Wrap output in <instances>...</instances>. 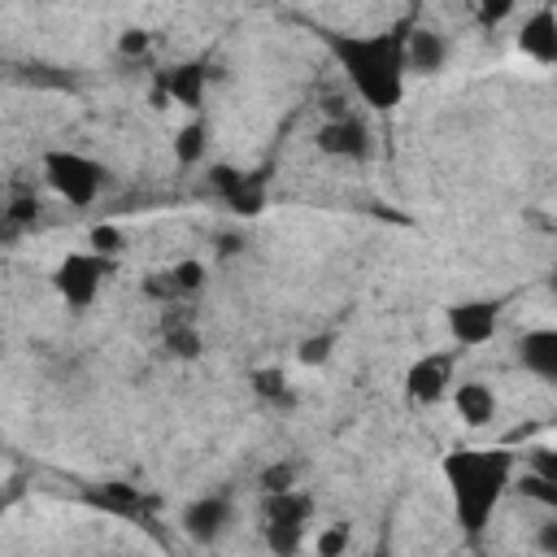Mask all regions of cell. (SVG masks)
Returning a JSON list of instances; mask_svg holds the SVG:
<instances>
[{"mask_svg": "<svg viewBox=\"0 0 557 557\" xmlns=\"http://www.w3.org/2000/svg\"><path fill=\"white\" fill-rule=\"evenodd\" d=\"M531 470L544 474V479H557V461H553V448H531Z\"/></svg>", "mask_w": 557, "mask_h": 557, "instance_id": "obj_26", "label": "cell"}, {"mask_svg": "<svg viewBox=\"0 0 557 557\" xmlns=\"http://www.w3.org/2000/svg\"><path fill=\"white\" fill-rule=\"evenodd\" d=\"M83 505H87V509H100V513H113V518H139V513H144V496H139V487L117 483V479L83 487Z\"/></svg>", "mask_w": 557, "mask_h": 557, "instance_id": "obj_12", "label": "cell"}, {"mask_svg": "<svg viewBox=\"0 0 557 557\" xmlns=\"http://www.w3.org/2000/svg\"><path fill=\"white\" fill-rule=\"evenodd\" d=\"M453 383V352H431V357H418L405 374V396L413 405H435Z\"/></svg>", "mask_w": 557, "mask_h": 557, "instance_id": "obj_9", "label": "cell"}, {"mask_svg": "<svg viewBox=\"0 0 557 557\" xmlns=\"http://www.w3.org/2000/svg\"><path fill=\"white\" fill-rule=\"evenodd\" d=\"M518 48L540 61V65H553L557 61V13L553 4H540L522 17V30H518Z\"/></svg>", "mask_w": 557, "mask_h": 557, "instance_id": "obj_10", "label": "cell"}, {"mask_svg": "<svg viewBox=\"0 0 557 557\" xmlns=\"http://www.w3.org/2000/svg\"><path fill=\"white\" fill-rule=\"evenodd\" d=\"M117 52H122V57H139V52H148V30H139V26L122 30V39H117Z\"/></svg>", "mask_w": 557, "mask_h": 557, "instance_id": "obj_25", "label": "cell"}, {"mask_svg": "<svg viewBox=\"0 0 557 557\" xmlns=\"http://www.w3.org/2000/svg\"><path fill=\"white\" fill-rule=\"evenodd\" d=\"M453 405H457L461 422H470V426H487L496 418V392L487 383H461V387H453Z\"/></svg>", "mask_w": 557, "mask_h": 557, "instance_id": "obj_14", "label": "cell"}, {"mask_svg": "<svg viewBox=\"0 0 557 557\" xmlns=\"http://www.w3.org/2000/svg\"><path fill=\"white\" fill-rule=\"evenodd\" d=\"M113 257H100V252H70V257H61V265L52 270V287H57V296L70 305V309H87L96 296H100V287H104V278L113 274Z\"/></svg>", "mask_w": 557, "mask_h": 557, "instance_id": "obj_4", "label": "cell"}, {"mask_svg": "<svg viewBox=\"0 0 557 557\" xmlns=\"http://www.w3.org/2000/svg\"><path fill=\"white\" fill-rule=\"evenodd\" d=\"M448 61V44L431 26H409L405 30V70L413 74H440Z\"/></svg>", "mask_w": 557, "mask_h": 557, "instance_id": "obj_11", "label": "cell"}, {"mask_svg": "<svg viewBox=\"0 0 557 557\" xmlns=\"http://www.w3.org/2000/svg\"><path fill=\"white\" fill-rule=\"evenodd\" d=\"M44 178L52 183V191H57L65 205L87 209V205H96V196H100V187H104V165L91 161V157H83V152L52 148V152L44 157Z\"/></svg>", "mask_w": 557, "mask_h": 557, "instance_id": "obj_3", "label": "cell"}, {"mask_svg": "<svg viewBox=\"0 0 557 557\" xmlns=\"http://www.w3.org/2000/svg\"><path fill=\"white\" fill-rule=\"evenodd\" d=\"M331 348H335V331H326V335H309V339L300 344L296 357H300L305 366H322V361L331 357Z\"/></svg>", "mask_w": 557, "mask_h": 557, "instance_id": "obj_23", "label": "cell"}, {"mask_svg": "<svg viewBox=\"0 0 557 557\" xmlns=\"http://www.w3.org/2000/svg\"><path fill=\"white\" fill-rule=\"evenodd\" d=\"M305 544V527L300 522H265V548L274 557H296Z\"/></svg>", "mask_w": 557, "mask_h": 557, "instance_id": "obj_17", "label": "cell"}, {"mask_svg": "<svg viewBox=\"0 0 557 557\" xmlns=\"http://www.w3.org/2000/svg\"><path fill=\"white\" fill-rule=\"evenodd\" d=\"M252 392L261 396V400H270V405H296V396H292V387H287V374L283 370H252Z\"/></svg>", "mask_w": 557, "mask_h": 557, "instance_id": "obj_18", "label": "cell"}, {"mask_svg": "<svg viewBox=\"0 0 557 557\" xmlns=\"http://www.w3.org/2000/svg\"><path fill=\"white\" fill-rule=\"evenodd\" d=\"M518 361H522V370H531L535 379L557 383V331H553V326L527 331V335L518 339Z\"/></svg>", "mask_w": 557, "mask_h": 557, "instance_id": "obj_13", "label": "cell"}, {"mask_svg": "<svg viewBox=\"0 0 557 557\" xmlns=\"http://www.w3.org/2000/svg\"><path fill=\"white\" fill-rule=\"evenodd\" d=\"M261 496H274V492H292L296 487V466L292 461H270L265 470H261Z\"/></svg>", "mask_w": 557, "mask_h": 557, "instance_id": "obj_21", "label": "cell"}, {"mask_svg": "<svg viewBox=\"0 0 557 557\" xmlns=\"http://www.w3.org/2000/svg\"><path fill=\"white\" fill-rule=\"evenodd\" d=\"M91 252L117 261V252H122V231H117V226H91Z\"/></svg>", "mask_w": 557, "mask_h": 557, "instance_id": "obj_24", "label": "cell"}, {"mask_svg": "<svg viewBox=\"0 0 557 557\" xmlns=\"http://www.w3.org/2000/svg\"><path fill=\"white\" fill-rule=\"evenodd\" d=\"M205 152H209V122H205V117H191V122L174 135V157H178L183 165H196Z\"/></svg>", "mask_w": 557, "mask_h": 557, "instance_id": "obj_16", "label": "cell"}, {"mask_svg": "<svg viewBox=\"0 0 557 557\" xmlns=\"http://www.w3.org/2000/svg\"><path fill=\"white\" fill-rule=\"evenodd\" d=\"M309 518H313V500L296 487L261 496V522H300V527H309Z\"/></svg>", "mask_w": 557, "mask_h": 557, "instance_id": "obj_15", "label": "cell"}, {"mask_svg": "<svg viewBox=\"0 0 557 557\" xmlns=\"http://www.w3.org/2000/svg\"><path fill=\"white\" fill-rule=\"evenodd\" d=\"M165 344H170V352H178V357H196V352H200V335H196L191 322L178 318L174 309H170V318H165Z\"/></svg>", "mask_w": 557, "mask_h": 557, "instance_id": "obj_19", "label": "cell"}, {"mask_svg": "<svg viewBox=\"0 0 557 557\" xmlns=\"http://www.w3.org/2000/svg\"><path fill=\"white\" fill-rule=\"evenodd\" d=\"M405 26L392 30H370V35H344V30H322L335 65L344 70L348 87L361 96V104L387 113L405 96Z\"/></svg>", "mask_w": 557, "mask_h": 557, "instance_id": "obj_1", "label": "cell"}, {"mask_svg": "<svg viewBox=\"0 0 557 557\" xmlns=\"http://www.w3.org/2000/svg\"><path fill=\"white\" fill-rule=\"evenodd\" d=\"M500 309H505V300H461V305H448V331H453V339L461 348L487 344L496 335Z\"/></svg>", "mask_w": 557, "mask_h": 557, "instance_id": "obj_8", "label": "cell"}, {"mask_svg": "<svg viewBox=\"0 0 557 557\" xmlns=\"http://www.w3.org/2000/svg\"><path fill=\"white\" fill-rule=\"evenodd\" d=\"M348 553V527H322L313 535V557H344Z\"/></svg>", "mask_w": 557, "mask_h": 557, "instance_id": "obj_22", "label": "cell"}, {"mask_svg": "<svg viewBox=\"0 0 557 557\" xmlns=\"http://www.w3.org/2000/svg\"><path fill=\"white\" fill-rule=\"evenodd\" d=\"M313 144H318V152L339 157V161H366V157L374 152V139H370L366 122H361V117H352V113L326 117V122L318 126Z\"/></svg>", "mask_w": 557, "mask_h": 557, "instance_id": "obj_6", "label": "cell"}, {"mask_svg": "<svg viewBox=\"0 0 557 557\" xmlns=\"http://www.w3.org/2000/svg\"><path fill=\"white\" fill-rule=\"evenodd\" d=\"M370 557H387V548H374V553H370Z\"/></svg>", "mask_w": 557, "mask_h": 557, "instance_id": "obj_29", "label": "cell"}, {"mask_svg": "<svg viewBox=\"0 0 557 557\" xmlns=\"http://www.w3.org/2000/svg\"><path fill=\"white\" fill-rule=\"evenodd\" d=\"M513 487H518L522 496H531V500H540L544 509H557V479H544V474H535V470H522Z\"/></svg>", "mask_w": 557, "mask_h": 557, "instance_id": "obj_20", "label": "cell"}, {"mask_svg": "<svg viewBox=\"0 0 557 557\" xmlns=\"http://www.w3.org/2000/svg\"><path fill=\"white\" fill-rule=\"evenodd\" d=\"M540 548L553 557L557 553V522H544V531H540Z\"/></svg>", "mask_w": 557, "mask_h": 557, "instance_id": "obj_28", "label": "cell"}, {"mask_svg": "<svg viewBox=\"0 0 557 557\" xmlns=\"http://www.w3.org/2000/svg\"><path fill=\"white\" fill-rule=\"evenodd\" d=\"M444 479H448V492H453L457 527L474 544L487 531L505 487L513 483V453H505V448H461V453H448L444 457Z\"/></svg>", "mask_w": 557, "mask_h": 557, "instance_id": "obj_2", "label": "cell"}, {"mask_svg": "<svg viewBox=\"0 0 557 557\" xmlns=\"http://www.w3.org/2000/svg\"><path fill=\"white\" fill-rule=\"evenodd\" d=\"M205 87H209V61H178V65L157 70L152 100H157V104L174 100V104L200 113V104H205Z\"/></svg>", "mask_w": 557, "mask_h": 557, "instance_id": "obj_5", "label": "cell"}, {"mask_svg": "<svg viewBox=\"0 0 557 557\" xmlns=\"http://www.w3.org/2000/svg\"><path fill=\"white\" fill-rule=\"evenodd\" d=\"M231 518H235V509H231V496L213 492V496H196V500L183 509L178 527H183V535H187L191 544H205V548H209V544H218V540L226 535Z\"/></svg>", "mask_w": 557, "mask_h": 557, "instance_id": "obj_7", "label": "cell"}, {"mask_svg": "<svg viewBox=\"0 0 557 557\" xmlns=\"http://www.w3.org/2000/svg\"><path fill=\"white\" fill-rule=\"evenodd\" d=\"M509 13H513V4H509V0H500V4H483V9H479V22H483V26H492V22L509 17Z\"/></svg>", "mask_w": 557, "mask_h": 557, "instance_id": "obj_27", "label": "cell"}]
</instances>
